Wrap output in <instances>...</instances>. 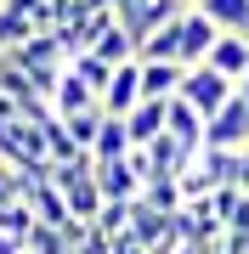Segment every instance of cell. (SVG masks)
<instances>
[{"label": "cell", "instance_id": "cell-11", "mask_svg": "<svg viewBox=\"0 0 249 254\" xmlns=\"http://www.w3.org/2000/svg\"><path fill=\"white\" fill-rule=\"evenodd\" d=\"M198 11L221 34H249V0H198Z\"/></svg>", "mask_w": 249, "mask_h": 254}, {"label": "cell", "instance_id": "cell-1", "mask_svg": "<svg viewBox=\"0 0 249 254\" xmlns=\"http://www.w3.org/2000/svg\"><path fill=\"white\" fill-rule=\"evenodd\" d=\"M51 187L68 198L74 220H96L102 215V187H96V158H80V164H51Z\"/></svg>", "mask_w": 249, "mask_h": 254}, {"label": "cell", "instance_id": "cell-8", "mask_svg": "<svg viewBox=\"0 0 249 254\" xmlns=\"http://www.w3.org/2000/svg\"><path fill=\"white\" fill-rule=\"evenodd\" d=\"M125 130H130V147L142 153L148 141H159V136L170 130V102H142V108L125 119Z\"/></svg>", "mask_w": 249, "mask_h": 254}, {"label": "cell", "instance_id": "cell-21", "mask_svg": "<svg viewBox=\"0 0 249 254\" xmlns=\"http://www.w3.org/2000/svg\"><path fill=\"white\" fill-rule=\"evenodd\" d=\"M215 254H227V249H215Z\"/></svg>", "mask_w": 249, "mask_h": 254}, {"label": "cell", "instance_id": "cell-5", "mask_svg": "<svg viewBox=\"0 0 249 254\" xmlns=\"http://www.w3.org/2000/svg\"><path fill=\"white\" fill-rule=\"evenodd\" d=\"M136 108H142V63H125L113 73V85L102 91V113L108 119H130Z\"/></svg>", "mask_w": 249, "mask_h": 254}, {"label": "cell", "instance_id": "cell-3", "mask_svg": "<svg viewBox=\"0 0 249 254\" xmlns=\"http://www.w3.org/2000/svg\"><path fill=\"white\" fill-rule=\"evenodd\" d=\"M34 34H46V0H6L0 6V51L28 46Z\"/></svg>", "mask_w": 249, "mask_h": 254}, {"label": "cell", "instance_id": "cell-12", "mask_svg": "<svg viewBox=\"0 0 249 254\" xmlns=\"http://www.w3.org/2000/svg\"><path fill=\"white\" fill-rule=\"evenodd\" d=\"M170 220H175V215H159V209H148V203L136 198V215H130V237H136L142 249H153L159 237L170 232Z\"/></svg>", "mask_w": 249, "mask_h": 254}, {"label": "cell", "instance_id": "cell-22", "mask_svg": "<svg viewBox=\"0 0 249 254\" xmlns=\"http://www.w3.org/2000/svg\"><path fill=\"white\" fill-rule=\"evenodd\" d=\"M0 6H6V0H0Z\"/></svg>", "mask_w": 249, "mask_h": 254}, {"label": "cell", "instance_id": "cell-10", "mask_svg": "<svg viewBox=\"0 0 249 254\" xmlns=\"http://www.w3.org/2000/svg\"><path fill=\"white\" fill-rule=\"evenodd\" d=\"M51 108H57V119H74V113H91V108H102L96 102V91L80 79L74 68L63 73V85H57V96H51Z\"/></svg>", "mask_w": 249, "mask_h": 254}, {"label": "cell", "instance_id": "cell-17", "mask_svg": "<svg viewBox=\"0 0 249 254\" xmlns=\"http://www.w3.org/2000/svg\"><path fill=\"white\" fill-rule=\"evenodd\" d=\"M28 254H74L68 249V237L57 226H34V237H28Z\"/></svg>", "mask_w": 249, "mask_h": 254}, {"label": "cell", "instance_id": "cell-19", "mask_svg": "<svg viewBox=\"0 0 249 254\" xmlns=\"http://www.w3.org/2000/svg\"><path fill=\"white\" fill-rule=\"evenodd\" d=\"M113 254H148V249H142V243H136V237H130V232H125V237H119V249H113Z\"/></svg>", "mask_w": 249, "mask_h": 254}, {"label": "cell", "instance_id": "cell-2", "mask_svg": "<svg viewBox=\"0 0 249 254\" xmlns=\"http://www.w3.org/2000/svg\"><path fill=\"white\" fill-rule=\"evenodd\" d=\"M232 96H238V85H232L227 73H215L210 63H204V68H187V79H181V96H175V102H187L193 113L215 119V113H221Z\"/></svg>", "mask_w": 249, "mask_h": 254}, {"label": "cell", "instance_id": "cell-20", "mask_svg": "<svg viewBox=\"0 0 249 254\" xmlns=\"http://www.w3.org/2000/svg\"><path fill=\"white\" fill-rule=\"evenodd\" d=\"M108 6H119V0H108Z\"/></svg>", "mask_w": 249, "mask_h": 254}, {"label": "cell", "instance_id": "cell-15", "mask_svg": "<svg viewBox=\"0 0 249 254\" xmlns=\"http://www.w3.org/2000/svg\"><path fill=\"white\" fill-rule=\"evenodd\" d=\"M142 203H148V209H159V215H181V209H187L181 181H153L148 192H142Z\"/></svg>", "mask_w": 249, "mask_h": 254}, {"label": "cell", "instance_id": "cell-16", "mask_svg": "<svg viewBox=\"0 0 249 254\" xmlns=\"http://www.w3.org/2000/svg\"><path fill=\"white\" fill-rule=\"evenodd\" d=\"M130 215H136V203H102V215L91 220V226H102L108 237H125L130 232Z\"/></svg>", "mask_w": 249, "mask_h": 254}, {"label": "cell", "instance_id": "cell-13", "mask_svg": "<svg viewBox=\"0 0 249 254\" xmlns=\"http://www.w3.org/2000/svg\"><path fill=\"white\" fill-rule=\"evenodd\" d=\"M68 125V136H74L85 153H96V141H102V125H108V113L102 108H91V113H74V119H63Z\"/></svg>", "mask_w": 249, "mask_h": 254}, {"label": "cell", "instance_id": "cell-7", "mask_svg": "<svg viewBox=\"0 0 249 254\" xmlns=\"http://www.w3.org/2000/svg\"><path fill=\"white\" fill-rule=\"evenodd\" d=\"M210 68L227 73L232 85H244V79H249V34H221L215 51H210Z\"/></svg>", "mask_w": 249, "mask_h": 254}, {"label": "cell", "instance_id": "cell-18", "mask_svg": "<svg viewBox=\"0 0 249 254\" xmlns=\"http://www.w3.org/2000/svg\"><path fill=\"white\" fill-rule=\"evenodd\" d=\"M227 187L249 192V147H238V153H232V164H227Z\"/></svg>", "mask_w": 249, "mask_h": 254}, {"label": "cell", "instance_id": "cell-4", "mask_svg": "<svg viewBox=\"0 0 249 254\" xmlns=\"http://www.w3.org/2000/svg\"><path fill=\"white\" fill-rule=\"evenodd\" d=\"M215 40H221V28L204 17L198 6H187V17H181V63L187 68H204L210 51H215Z\"/></svg>", "mask_w": 249, "mask_h": 254}, {"label": "cell", "instance_id": "cell-14", "mask_svg": "<svg viewBox=\"0 0 249 254\" xmlns=\"http://www.w3.org/2000/svg\"><path fill=\"white\" fill-rule=\"evenodd\" d=\"M68 68H74L80 79H85V85H91V91H96V102H102V91H108V85H113V73H119V68H108V63H102V57H91V51H85V57H74V63H68Z\"/></svg>", "mask_w": 249, "mask_h": 254}, {"label": "cell", "instance_id": "cell-6", "mask_svg": "<svg viewBox=\"0 0 249 254\" xmlns=\"http://www.w3.org/2000/svg\"><path fill=\"white\" fill-rule=\"evenodd\" d=\"M187 68L181 63H142V102H175Z\"/></svg>", "mask_w": 249, "mask_h": 254}, {"label": "cell", "instance_id": "cell-9", "mask_svg": "<svg viewBox=\"0 0 249 254\" xmlns=\"http://www.w3.org/2000/svg\"><path fill=\"white\" fill-rule=\"evenodd\" d=\"M28 203H34L40 226H57V232H63L68 220H74V209H68V198L51 187V175H46V181H28Z\"/></svg>", "mask_w": 249, "mask_h": 254}]
</instances>
